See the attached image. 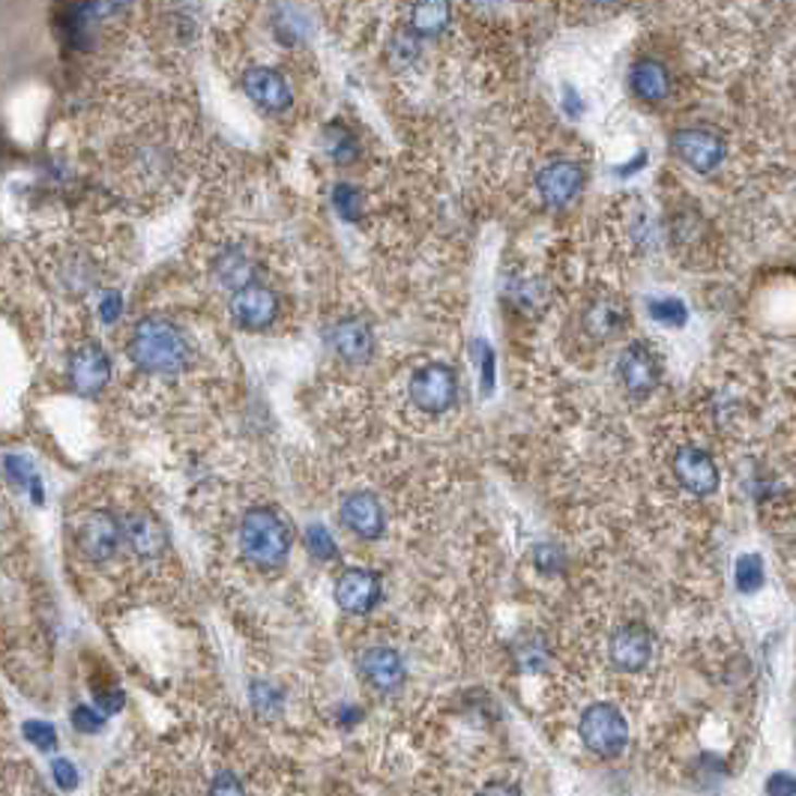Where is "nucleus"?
I'll return each instance as SVG.
<instances>
[{
  "label": "nucleus",
  "instance_id": "3",
  "mask_svg": "<svg viewBox=\"0 0 796 796\" xmlns=\"http://www.w3.org/2000/svg\"><path fill=\"white\" fill-rule=\"evenodd\" d=\"M579 734L587 751H593L596 758L611 760L617 755H623V748H626L629 722L614 704L599 700V704H590L587 710L581 712Z\"/></svg>",
  "mask_w": 796,
  "mask_h": 796
},
{
  "label": "nucleus",
  "instance_id": "31",
  "mask_svg": "<svg viewBox=\"0 0 796 796\" xmlns=\"http://www.w3.org/2000/svg\"><path fill=\"white\" fill-rule=\"evenodd\" d=\"M73 727L78 734H102L105 731V712H99L94 704H78L73 710Z\"/></svg>",
  "mask_w": 796,
  "mask_h": 796
},
{
  "label": "nucleus",
  "instance_id": "30",
  "mask_svg": "<svg viewBox=\"0 0 796 796\" xmlns=\"http://www.w3.org/2000/svg\"><path fill=\"white\" fill-rule=\"evenodd\" d=\"M273 27H276L278 42H300L306 37V22L294 13V7L278 10L276 18H273Z\"/></svg>",
  "mask_w": 796,
  "mask_h": 796
},
{
  "label": "nucleus",
  "instance_id": "36",
  "mask_svg": "<svg viewBox=\"0 0 796 796\" xmlns=\"http://www.w3.org/2000/svg\"><path fill=\"white\" fill-rule=\"evenodd\" d=\"M515 656H519V664L524 668V671H539L545 662V647L531 638L527 644H519Z\"/></svg>",
  "mask_w": 796,
  "mask_h": 796
},
{
  "label": "nucleus",
  "instance_id": "28",
  "mask_svg": "<svg viewBox=\"0 0 796 796\" xmlns=\"http://www.w3.org/2000/svg\"><path fill=\"white\" fill-rule=\"evenodd\" d=\"M252 707L261 716H278L282 712V707H285V698H282V692H278L273 683H266V680H261V683H252Z\"/></svg>",
  "mask_w": 796,
  "mask_h": 796
},
{
  "label": "nucleus",
  "instance_id": "41",
  "mask_svg": "<svg viewBox=\"0 0 796 796\" xmlns=\"http://www.w3.org/2000/svg\"><path fill=\"white\" fill-rule=\"evenodd\" d=\"M563 105H567V111L572 114V117H579L581 111H584V102H579V97H575V90H572V87H567V94H563Z\"/></svg>",
  "mask_w": 796,
  "mask_h": 796
},
{
  "label": "nucleus",
  "instance_id": "25",
  "mask_svg": "<svg viewBox=\"0 0 796 796\" xmlns=\"http://www.w3.org/2000/svg\"><path fill=\"white\" fill-rule=\"evenodd\" d=\"M326 150H329V157L336 159L338 165H348V162H353L357 159V138L345 129V126H329L326 129Z\"/></svg>",
  "mask_w": 796,
  "mask_h": 796
},
{
  "label": "nucleus",
  "instance_id": "29",
  "mask_svg": "<svg viewBox=\"0 0 796 796\" xmlns=\"http://www.w3.org/2000/svg\"><path fill=\"white\" fill-rule=\"evenodd\" d=\"M333 207H336V213L341 219H360L362 213V195L357 192V186H350V183H338L336 189H333Z\"/></svg>",
  "mask_w": 796,
  "mask_h": 796
},
{
  "label": "nucleus",
  "instance_id": "20",
  "mask_svg": "<svg viewBox=\"0 0 796 796\" xmlns=\"http://www.w3.org/2000/svg\"><path fill=\"white\" fill-rule=\"evenodd\" d=\"M629 87L640 102H662L671 94V73L668 66L652 58H640L629 70Z\"/></svg>",
  "mask_w": 796,
  "mask_h": 796
},
{
  "label": "nucleus",
  "instance_id": "27",
  "mask_svg": "<svg viewBox=\"0 0 796 796\" xmlns=\"http://www.w3.org/2000/svg\"><path fill=\"white\" fill-rule=\"evenodd\" d=\"M306 548H309V555L314 560H336L338 557V548H336V539H333V533L326 531L324 524H312L309 531H306Z\"/></svg>",
  "mask_w": 796,
  "mask_h": 796
},
{
  "label": "nucleus",
  "instance_id": "8",
  "mask_svg": "<svg viewBox=\"0 0 796 796\" xmlns=\"http://www.w3.org/2000/svg\"><path fill=\"white\" fill-rule=\"evenodd\" d=\"M608 656L611 664L623 674H638L652 659V632L638 620L623 623L614 629V635L608 640Z\"/></svg>",
  "mask_w": 796,
  "mask_h": 796
},
{
  "label": "nucleus",
  "instance_id": "12",
  "mask_svg": "<svg viewBox=\"0 0 796 796\" xmlns=\"http://www.w3.org/2000/svg\"><path fill=\"white\" fill-rule=\"evenodd\" d=\"M231 318L242 329H266L278 318V297L264 285H246L231 297Z\"/></svg>",
  "mask_w": 796,
  "mask_h": 796
},
{
  "label": "nucleus",
  "instance_id": "32",
  "mask_svg": "<svg viewBox=\"0 0 796 796\" xmlns=\"http://www.w3.org/2000/svg\"><path fill=\"white\" fill-rule=\"evenodd\" d=\"M533 567L539 569L543 575H557V572H563V567H567V557H563V551L557 545L543 543L533 548Z\"/></svg>",
  "mask_w": 796,
  "mask_h": 796
},
{
  "label": "nucleus",
  "instance_id": "35",
  "mask_svg": "<svg viewBox=\"0 0 796 796\" xmlns=\"http://www.w3.org/2000/svg\"><path fill=\"white\" fill-rule=\"evenodd\" d=\"M207 796H246V787H242V782L234 775V772H219L216 779L210 782V791H207Z\"/></svg>",
  "mask_w": 796,
  "mask_h": 796
},
{
  "label": "nucleus",
  "instance_id": "24",
  "mask_svg": "<svg viewBox=\"0 0 796 796\" xmlns=\"http://www.w3.org/2000/svg\"><path fill=\"white\" fill-rule=\"evenodd\" d=\"M22 736H25L27 743L37 748V751H54L58 743H61L58 727L51 722H42V719H27V722L22 724Z\"/></svg>",
  "mask_w": 796,
  "mask_h": 796
},
{
  "label": "nucleus",
  "instance_id": "15",
  "mask_svg": "<svg viewBox=\"0 0 796 796\" xmlns=\"http://www.w3.org/2000/svg\"><path fill=\"white\" fill-rule=\"evenodd\" d=\"M360 674L374 692L393 695V692L405 686L408 668H405V659L393 647H369L360 656Z\"/></svg>",
  "mask_w": 796,
  "mask_h": 796
},
{
  "label": "nucleus",
  "instance_id": "11",
  "mask_svg": "<svg viewBox=\"0 0 796 796\" xmlns=\"http://www.w3.org/2000/svg\"><path fill=\"white\" fill-rule=\"evenodd\" d=\"M384 596L381 575L372 569H345L336 581V602L348 614H369Z\"/></svg>",
  "mask_w": 796,
  "mask_h": 796
},
{
  "label": "nucleus",
  "instance_id": "7",
  "mask_svg": "<svg viewBox=\"0 0 796 796\" xmlns=\"http://www.w3.org/2000/svg\"><path fill=\"white\" fill-rule=\"evenodd\" d=\"M587 174L581 169V162L575 159H555L539 169L536 174V192L543 198V204L548 210H563L569 207L584 189Z\"/></svg>",
  "mask_w": 796,
  "mask_h": 796
},
{
  "label": "nucleus",
  "instance_id": "14",
  "mask_svg": "<svg viewBox=\"0 0 796 796\" xmlns=\"http://www.w3.org/2000/svg\"><path fill=\"white\" fill-rule=\"evenodd\" d=\"M111 381V360L99 345H82L70 357V384L78 396H99Z\"/></svg>",
  "mask_w": 796,
  "mask_h": 796
},
{
  "label": "nucleus",
  "instance_id": "22",
  "mask_svg": "<svg viewBox=\"0 0 796 796\" xmlns=\"http://www.w3.org/2000/svg\"><path fill=\"white\" fill-rule=\"evenodd\" d=\"M449 10L447 3H416L411 10V18H408V25H411V34L416 37H437V34H444L449 25Z\"/></svg>",
  "mask_w": 796,
  "mask_h": 796
},
{
  "label": "nucleus",
  "instance_id": "18",
  "mask_svg": "<svg viewBox=\"0 0 796 796\" xmlns=\"http://www.w3.org/2000/svg\"><path fill=\"white\" fill-rule=\"evenodd\" d=\"M123 536H126V543L133 545V551L138 557H159L165 555V548H169V536H165V527H162V521L157 515H150L147 509H135L126 515L123 521Z\"/></svg>",
  "mask_w": 796,
  "mask_h": 796
},
{
  "label": "nucleus",
  "instance_id": "13",
  "mask_svg": "<svg viewBox=\"0 0 796 796\" xmlns=\"http://www.w3.org/2000/svg\"><path fill=\"white\" fill-rule=\"evenodd\" d=\"M632 324L629 306L614 294H599L587 302V309L581 314V326L593 341H608V338L620 336L626 326Z\"/></svg>",
  "mask_w": 796,
  "mask_h": 796
},
{
  "label": "nucleus",
  "instance_id": "23",
  "mask_svg": "<svg viewBox=\"0 0 796 796\" xmlns=\"http://www.w3.org/2000/svg\"><path fill=\"white\" fill-rule=\"evenodd\" d=\"M763 560L758 555H743L736 560V587L739 593H755L763 587Z\"/></svg>",
  "mask_w": 796,
  "mask_h": 796
},
{
  "label": "nucleus",
  "instance_id": "5",
  "mask_svg": "<svg viewBox=\"0 0 796 796\" xmlns=\"http://www.w3.org/2000/svg\"><path fill=\"white\" fill-rule=\"evenodd\" d=\"M617 381L629 396L644 398L662 381V360L647 341H629L617 357Z\"/></svg>",
  "mask_w": 796,
  "mask_h": 796
},
{
  "label": "nucleus",
  "instance_id": "2",
  "mask_svg": "<svg viewBox=\"0 0 796 796\" xmlns=\"http://www.w3.org/2000/svg\"><path fill=\"white\" fill-rule=\"evenodd\" d=\"M240 545L246 560L252 567L273 572L290 551V527L288 521L276 515L273 509H252L240 524Z\"/></svg>",
  "mask_w": 796,
  "mask_h": 796
},
{
  "label": "nucleus",
  "instance_id": "37",
  "mask_svg": "<svg viewBox=\"0 0 796 796\" xmlns=\"http://www.w3.org/2000/svg\"><path fill=\"white\" fill-rule=\"evenodd\" d=\"M763 787H767V796H796V775H791V772H772Z\"/></svg>",
  "mask_w": 796,
  "mask_h": 796
},
{
  "label": "nucleus",
  "instance_id": "33",
  "mask_svg": "<svg viewBox=\"0 0 796 796\" xmlns=\"http://www.w3.org/2000/svg\"><path fill=\"white\" fill-rule=\"evenodd\" d=\"M51 782L58 784V791H63V794H73L82 784V772L70 758H54L51 760Z\"/></svg>",
  "mask_w": 796,
  "mask_h": 796
},
{
  "label": "nucleus",
  "instance_id": "1",
  "mask_svg": "<svg viewBox=\"0 0 796 796\" xmlns=\"http://www.w3.org/2000/svg\"><path fill=\"white\" fill-rule=\"evenodd\" d=\"M129 357L147 374H177L189 365L192 348L177 326L165 318H145L135 324Z\"/></svg>",
  "mask_w": 796,
  "mask_h": 796
},
{
  "label": "nucleus",
  "instance_id": "17",
  "mask_svg": "<svg viewBox=\"0 0 796 796\" xmlns=\"http://www.w3.org/2000/svg\"><path fill=\"white\" fill-rule=\"evenodd\" d=\"M338 515H341V524L348 527L353 536H360V539H381L384 536V509L377 503V497L365 495V492H357V495H348L341 500V509H338Z\"/></svg>",
  "mask_w": 796,
  "mask_h": 796
},
{
  "label": "nucleus",
  "instance_id": "26",
  "mask_svg": "<svg viewBox=\"0 0 796 796\" xmlns=\"http://www.w3.org/2000/svg\"><path fill=\"white\" fill-rule=\"evenodd\" d=\"M650 318L664 326H683L688 321V309L676 297H662V300H650Z\"/></svg>",
  "mask_w": 796,
  "mask_h": 796
},
{
  "label": "nucleus",
  "instance_id": "21",
  "mask_svg": "<svg viewBox=\"0 0 796 796\" xmlns=\"http://www.w3.org/2000/svg\"><path fill=\"white\" fill-rule=\"evenodd\" d=\"M216 276L225 288L240 290L246 285H254V264L240 249H228L216 258Z\"/></svg>",
  "mask_w": 796,
  "mask_h": 796
},
{
  "label": "nucleus",
  "instance_id": "34",
  "mask_svg": "<svg viewBox=\"0 0 796 796\" xmlns=\"http://www.w3.org/2000/svg\"><path fill=\"white\" fill-rule=\"evenodd\" d=\"M94 700H97V710L111 716V712H121L123 710V688L117 686H94Z\"/></svg>",
  "mask_w": 796,
  "mask_h": 796
},
{
  "label": "nucleus",
  "instance_id": "38",
  "mask_svg": "<svg viewBox=\"0 0 796 796\" xmlns=\"http://www.w3.org/2000/svg\"><path fill=\"white\" fill-rule=\"evenodd\" d=\"M393 54H398L405 63H411L413 58L420 54V39H416V34H411V30L398 34V37L393 39Z\"/></svg>",
  "mask_w": 796,
  "mask_h": 796
},
{
  "label": "nucleus",
  "instance_id": "39",
  "mask_svg": "<svg viewBox=\"0 0 796 796\" xmlns=\"http://www.w3.org/2000/svg\"><path fill=\"white\" fill-rule=\"evenodd\" d=\"M117 314H121V294H105V300L99 306V318L105 321V324H114L117 321Z\"/></svg>",
  "mask_w": 796,
  "mask_h": 796
},
{
  "label": "nucleus",
  "instance_id": "10",
  "mask_svg": "<svg viewBox=\"0 0 796 796\" xmlns=\"http://www.w3.org/2000/svg\"><path fill=\"white\" fill-rule=\"evenodd\" d=\"M671 468H674L676 483L683 485L688 495L710 497L719 488V468H716V461L707 449L680 447Z\"/></svg>",
  "mask_w": 796,
  "mask_h": 796
},
{
  "label": "nucleus",
  "instance_id": "19",
  "mask_svg": "<svg viewBox=\"0 0 796 796\" xmlns=\"http://www.w3.org/2000/svg\"><path fill=\"white\" fill-rule=\"evenodd\" d=\"M329 345L345 362H365L374 353V333L372 326L362 318H345L333 326Z\"/></svg>",
  "mask_w": 796,
  "mask_h": 796
},
{
  "label": "nucleus",
  "instance_id": "9",
  "mask_svg": "<svg viewBox=\"0 0 796 796\" xmlns=\"http://www.w3.org/2000/svg\"><path fill=\"white\" fill-rule=\"evenodd\" d=\"M123 536V524H117V519L105 512V509H94L82 524H78V533H75V545L78 551L94 560V563H105L109 557H114L117 545H121Z\"/></svg>",
  "mask_w": 796,
  "mask_h": 796
},
{
  "label": "nucleus",
  "instance_id": "4",
  "mask_svg": "<svg viewBox=\"0 0 796 796\" xmlns=\"http://www.w3.org/2000/svg\"><path fill=\"white\" fill-rule=\"evenodd\" d=\"M408 389L423 413H447L459 398V374L447 362H428L413 372Z\"/></svg>",
  "mask_w": 796,
  "mask_h": 796
},
{
  "label": "nucleus",
  "instance_id": "6",
  "mask_svg": "<svg viewBox=\"0 0 796 796\" xmlns=\"http://www.w3.org/2000/svg\"><path fill=\"white\" fill-rule=\"evenodd\" d=\"M671 147H674L676 159L692 171H698V174H710V171L719 169L724 162V153H727L724 138L710 126L676 129L674 138H671Z\"/></svg>",
  "mask_w": 796,
  "mask_h": 796
},
{
  "label": "nucleus",
  "instance_id": "16",
  "mask_svg": "<svg viewBox=\"0 0 796 796\" xmlns=\"http://www.w3.org/2000/svg\"><path fill=\"white\" fill-rule=\"evenodd\" d=\"M242 90L246 97L252 99L258 109L270 111V114H285L290 109V87L288 82L276 73V70H266V66H252L242 75Z\"/></svg>",
  "mask_w": 796,
  "mask_h": 796
},
{
  "label": "nucleus",
  "instance_id": "40",
  "mask_svg": "<svg viewBox=\"0 0 796 796\" xmlns=\"http://www.w3.org/2000/svg\"><path fill=\"white\" fill-rule=\"evenodd\" d=\"M476 796H521L519 787L515 784H507V782H495V784H485L483 791Z\"/></svg>",
  "mask_w": 796,
  "mask_h": 796
}]
</instances>
